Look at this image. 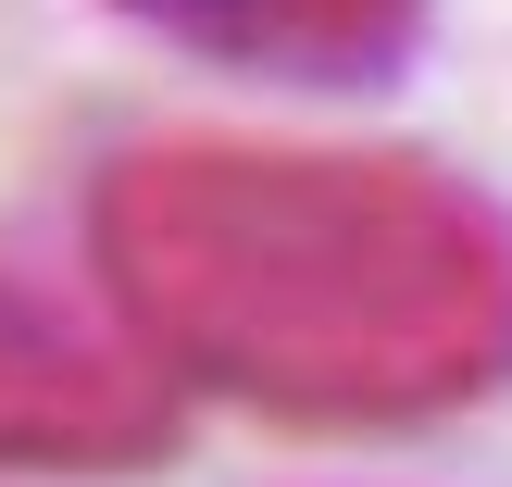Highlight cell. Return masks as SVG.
<instances>
[{"label": "cell", "mask_w": 512, "mask_h": 487, "mask_svg": "<svg viewBox=\"0 0 512 487\" xmlns=\"http://www.w3.org/2000/svg\"><path fill=\"white\" fill-rule=\"evenodd\" d=\"M100 263L163 363L288 425H413L512 375V213L425 163L175 138L113 163Z\"/></svg>", "instance_id": "6da1fadb"}, {"label": "cell", "mask_w": 512, "mask_h": 487, "mask_svg": "<svg viewBox=\"0 0 512 487\" xmlns=\"http://www.w3.org/2000/svg\"><path fill=\"white\" fill-rule=\"evenodd\" d=\"M163 400L100 325L0 275V463H138Z\"/></svg>", "instance_id": "7a4b0ae2"}, {"label": "cell", "mask_w": 512, "mask_h": 487, "mask_svg": "<svg viewBox=\"0 0 512 487\" xmlns=\"http://www.w3.org/2000/svg\"><path fill=\"white\" fill-rule=\"evenodd\" d=\"M125 13H150L163 38L213 50V63L338 88V75H388L400 50H413V13H425V0H125Z\"/></svg>", "instance_id": "3957f363"}]
</instances>
